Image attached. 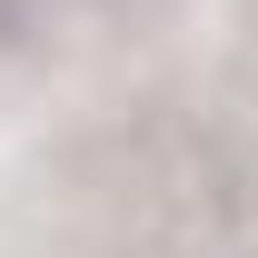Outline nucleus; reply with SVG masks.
I'll use <instances>...</instances> for the list:
<instances>
[{
	"instance_id": "1",
	"label": "nucleus",
	"mask_w": 258,
	"mask_h": 258,
	"mask_svg": "<svg viewBox=\"0 0 258 258\" xmlns=\"http://www.w3.org/2000/svg\"><path fill=\"white\" fill-rule=\"evenodd\" d=\"M30 20H40V0H0V60L30 40Z\"/></svg>"
}]
</instances>
